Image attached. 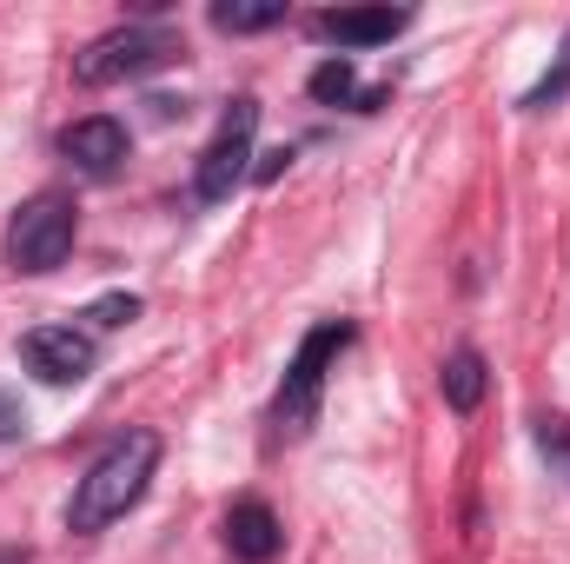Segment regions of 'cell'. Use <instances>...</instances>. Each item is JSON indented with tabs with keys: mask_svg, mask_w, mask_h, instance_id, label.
<instances>
[{
	"mask_svg": "<svg viewBox=\"0 0 570 564\" xmlns=\"http://www.w3.org/2000/svg\"><path fill=\"white\" fill-rule=\"evenodd\" d=\"M438 392H444V406L451 412H478L484 406V392H491V366H484V352H451L444 359V372H438Z\"/></svg>",
	"mask_w": 570,
	"mask_h": 564,
	"instance_id": "30bf717a",
	"label": "cell"
},
{
	"mask_svg": "<svg viewBox=\"0 0 570 564\" xmlns=\"http://www.w3.org/2000/svg\"><path fill=\"white\" fill-rule=\"evenodd\" d=\"M312 100H325V107L352 100V60H325V67L312 74Z\"/></svg>",
	"mask_w": 570,
	"mask_h": 564,
	"instance_id": "4fadbf2b",
	"label": "cell"
},
{
	"mask_svg": "<svg viewBox=\"0 0 570 564\" xmlns=\"http://www.w3.org/2000/svg\"><path fill=\"white\" fill-rule=\"evenodd\" d=\"M60 153H67L87 179H114V173L127 166V127H120V120H107V114L73 120V127L60 134Z\"/></svg>",
	"mask_w": 570,
	"mask_h": 564,
	"instance_id": "52a82bcc",
	"label": "cell"
},
{
	"mask_svg": "<svg viewBox=\"0 0 570 564\" xmlns=\"http://www.w3.org/2000/svg\"><path fill=\"white\" fill-rule=\"evenodd\" d=\"M87 319H94V325H127V319H140V299H134V292H107V299L87 305Z\"/></svg>",
	"mask_w": 570,
	"mask_h": 564,
	"instance_id": "9a60e30c",
	"label": "cell"
},
{
	"mask_svg": "<svg viewBox=\"0 0 570 564\" xmlns=\"http://www.w3.org/2000/svg\"><path fill=\"white\" fill-rule=\"evenodd\" d=\"M285 159H292L285 146H279V153H266V159H259V179H279V166H285Z\"/></svg>",
	"mask_w": 570,
	"mask_h": 564,
	"instance_id": "e0dca14e",
	"label": "cell"
},
{
	"mask_svg": "<svg viewBox=\"0 0 570 564\" xmlns=\"http://www.w3.org/2000/svg\"><path fill=\"white\" fill-rule=\"evenodd\" d=\"M226 545H233V558H246V564L279 558L285 532H279V518H273V505H259V498H239V505L226 512Z\"/></svg>",
	"mask_w": 570,
	"mask_h": 564,
	"instance_id": "9c48e42d",
	"label": "cell"
},
{
	"mask_svg": "<svg viewBox=\"0 0 570 564\" xmlns=\"http://www.w3.org/2000/svg\"><path fill=\"white\" fill-rule=\"evenodd\" d=\"M405 27H412L405 7H332V13L312 20V33L332 40V47H385V40L405 33Z\"/></svg>",
	"mask_w": 570,
	"mask_h": 564,
	"instance_id": "ba28073f",
	"label": "cell"
},
{
	"mask_svg": "<svg viewBox=\"0 0 570 564\" xmlns=\"http://www.w3.org/2000/svg\"><path fill=\"white\" fill-rule=\"evenodd\" d=\"M179 54V33H166V27H114V33H100L80 60H73V80L80 87H114V80H134V74H153V67H166Z\"/></svg>",
	"mask_w": 570,
	"mask_h": 564,
	"instance_id": "3957f363",
	"label": "cell"
},
{
	"mask_svg": "<svg viewBox=\"0 0 570 564\" xmlns=\"http://www.w3.org/2000/svg\"><path fill=\"white\" fill-rule=\"evenodd\" d=\"M558 100H570V33H564V47H558V60L544 67V80L524 94V114H551Z\"/></svg>",
	"mask_w": 570,
	"mask_h": 564,
	"instance_id": "7c38bea8",
	"label": "cell"
},
{
	"mask_svg": "<svg viewBox=\"0 0 570 564\" xmlns=\"http://www.w3.org/2000/svg\"><path fill=\"white\" fill-rule=\"evenodd\" d=\"M0 564H27V552H13V545H0Z\"/></svg>",
	"mask_w": 570,
	"mask_h": 564,
	"instance_id": "ac0fdd59",
	"label": "cell"
},
{
	"mask_svg": "<svg viewBox=\"0 0 570 564\" xmlns=\"http://www.w3.org/2000/svg\"><path fill=\"white\" fill-rule=\"evenodd\" d=\"M345 346H352V325H345V319H325V325H312V332L298 339L279 392H273V431H279V438H305V431H312L325 372H332V359H338Z\"/></svg>",
	"mask_w": 570,
	"mask_h": 564,
	"instance_id": "7a4b0ae2",
	"label": "cell"
},
{
	"mask_svg": "<svg viewBox=\"0 0 570 564\" xmlns=\"http://www.w3.org/2000/svg\"><path fill=\"white\" fill-rule=\"evenodd\" d=\"M538 445L558 465V478H570V419H538Z\"/></svg>",
	"mask_w": 570,
	"mask_h": 564,
	"instance_id": "5bb4252c",
	"label": "cell"
},
{
	"mask_svg": "<svg viewBox=\"0 0 570 564\" xmlns=\"http://www.w3.org/2000/svg\"><path fill=\"white\" fill-rule=\"evenodd\" d=\"M153 465H159V431H120L94 465H87V478L73 485V498H67V525L80 532V538H94V532H107L114 518H127L134 505L146 498V485H153Z\"/></svg>",
	"mask_w": 570,
	"mask_h": 564,
	"instance_id": "6da1fadb",
	"label": "cell"
},
{
	"mask_svg": "<svg viewBox=\"0 0 570 564\" xmlns=\"http://www.w3.org/2000/svg\"><path fill=\"white\" fill-rule=\"evenodd\" d=\"M27 431V412H20V399L13 392H0V438H20Z\"/></svg>",
	"mask_w": 570,
	"mask_h": 564,
	"instance_id": "2e32d148",
	"label": "cell"
},
{
	"mask_svg": "<svg viewBox=\"0 0 570 564\" xmlns=\"http://www.w3.org/2000/svg\"><path fill=\"white\" fill-rule=\"evenodd\" d=\"M253 134H259V100H253V94H239V100L226 107L219 134L206 140V153H199V173H193V193H199L206 206L233 200V186L253 173Z\"/></svg>",
	"mask_w": 570,
	"mask_h": 564,
	"instance_id": "5b68a950",
	"label": "cell"
},
{
	"mask_svg": "<svg viewBox=\"0 0 570 564\" xmlns=\"http://www.w3.org/2000/svg\"><path fill=\"white\" fill-rule=\"evenodd\" d=\"M285 20V0H219L213 7V27L219 33H266Z\"/></svg>",
	"mask_w": 570,
	"mask_h": 564,
	"instance_id": "8fae6325",
	"label": "cell"
},
{
	"mask_svg": "<svg viewBox=\"0 0 570 564\" xmlns=\"http://www.w3.org/2000/svg\"><path fill=\"white\" fill-rule=\"evenodd\" d=\"M73 233H80L73 200H67V193H33V200L13 213V226H7V253H13L20 273H53V266L73 253Z\"/></svg>",
	"mask_w": 570,
	"mask_h": 564,
	"instance_id": "277c9868",
	"label": "cell"
},
{
	"mask_svg": "<svg viewBox=\"0 0 570 564\" xmlns=\"http://www.w3.org/2000/svg\"><path fill=\"white\" fill-rule=\"evenodd\" d=\"M20 359H27L47 386H80V379L94 372L100 346H94L80 325H33V332L20 339Z\"/></svg>",
	"mask_w": 570,
	"mask_h": 564,
	"instance_id": "8992f818",
	"label": "cell"
}]
</instances>
